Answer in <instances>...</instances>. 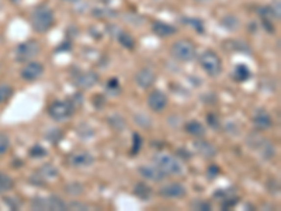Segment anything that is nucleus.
Masks as SVG:
<instances>
[{
  "label": "nucleus",
  "mask_w": 281,
  "mask_h": 211,
  "mask_svg": "<svg viewBox=\"0 0 281 211\" xmlns=\"http://www.w3.org/2000/svg\"><path fill=\"white\" fill-rule=\"evenodd\" d=\"M55 23L53 13L47 6H38L35 7L31 14V26L34 31L47 32Z\"/></svg>",
  "instance_id": "1"
},
{
  "label": "nucleus",
  "mask_w": 281,
  "mask_h": 211,
  "mask_svg": "<svg viewBox=\"0 0 281 211\" xmlns=\"http://www.w3.org/2000/svg\"><path fill=\"white\" fill-rule=\"evenodd\" d=\"M170 53L172 55L183 62H190L196 58L197 51H196V45L188 40H179L172 47H170Z\"/></svg>",
  "instance_id": "2"
},
{
  "label": "nucleus",
  "mask_w": 281,
  "mask_h": 211,
  "mask_svg": "<svg viewBox=\"0 0 281 211\" xmlns=\"http://www.w3.org/2000/svg\"><path fill=\"white\" fill-rule=\"evenodd\" d=\"M40 51H41L40 44L35 40H28V41L21 42L20 45H17L14 55H16L17 62L26 63L31 61L32 58H35L40 53Z\"/></svg>",
  "instance_id": "3"
},
{
  "label": "nucleus",
  "mask_w": 281,
  "mask_h": 211,
  "mask_svg": "<svg viewBox=\"0 0 281 211\" xmlns=\"http://www.w3.org/2000/svg\"><path fill=\"white\" fill-rule=\"evenodd\" d=\"M200 65L201 68L212 78L218 76L222 72V61L218 55L212 51H205L200 56Z\"/></svg>",
  "instance_id": "4"
},
{
  "label": "nucleus",
  "mask_w": 281,
  "mask_h": 211,
  "mask_svg": "<svg viewBox=\"0 0 281 211\" xmlns=\"http://www.w3.org/2000/svg\"><path fill=\"white\" fill-rule=\"evenodd\" d=\"M155 163H156L157 168L160 169L165 175H179L183 170L180 162L175 157H172V155L160 154V155H157L156 158H155Z\"/></svg>",
  "instance_id": "5"
},
{
  "label": "nucleus",
  "mask_w": 281,
  "mask_h": 211,
  "mask_svg": "<svg viewBox=\"0 0 281 211\" xmlns=\"http://www.w3.org/2000/svg\"><path fill=\"white\" fill-rule=\"evenodd\" d=\"M66 204L63 203L62 199L58 196H50V197H37L32 200V209L34 210H53L62 211L66 210Z\"/></svg>",
  "instance_id": "6"
},
{
  "label": "nucleus",
  "mask_w": 281,
  "mask_h": 211,
  "mask_svg": "<svg viewBox=\"0 0 281 211\" xmlns=\"http://www.w3.org/2000/svg\"><path fill=\"white\" fill-rule=\"evenodd\" d=\"M72 113L73 106L69 105L68 102H53L48 107V114L55 121H65L66 118L72 116Z\"/></svg>",
  "instance_id": "7"
},
{
  "label": "nucleus",
  "mask_w": 281,
  "mask_h": 211,
  "mask_svg": "<svg viewBox=\"0 0 281 211\" xmlns=\"http://www.w3.org/2000/svg\"><path fill=\"white\" fill-rule=\"evenodd\" d=\"M56 176H58V169L55 168L52 163H45L32 175L30 182L35 185H45L48 180L55 179Z\"/></svg>",
  "instance_id": "8"
},
{
  "label": "nucleus",
  "mask_w": 281,
  "mask_h": 211,
  "mask_svg": "<svg viewBox=\"0 0 281 211\" xmlns=\"http://www.w3.org/2000/svg\"><path fill=\"white\" fill-rule=\"evenodd\" d=\"M94 162V158L92 154L82 151V152H75L68 157V163L72 168H84V166H90Z\"/></svg>",
  "instance_id": "9"
},
{
  "label": "nucleus",
  "mask_w": 281,
  "mask_h": 211,
  "mask_svg": "<svg viewBox=\"0 0 281 211\" xmlns=\"http://www.w3.org/2000/svg\"><path fill=\"white\" fill-rule=\"evenodd\" d=\"M44 74V65L41 62H28L21 69V78L27 82L37 80Z\"/></svg>",
  "instance_id": "10"
},
{
  "label": "nucleus",
  "mask_w": 281,
  "mask_h": 211,
  "mask_svg": "<svg viewBox=\"0 0 281 211\" xmlns=\"http://www.w3.org/2000/svg\"><path fill=\"white\" fill-rule=\"evenodd\" d=\"M148 106L153 110V111H162L165 110L167 106V96L166 93H163L162 90H153L149 97H148Z\"/></svg>",
  "instance_id": "11"
},
{
  "label": "nucleus",
  "mask_w": 281,
  "mask_h": 211,
  "mask_svg": "<svg viewBox=\"0 0 281 211\" xmlns=\"http://www.w3.org/2000/svg\"><path fill=\"white\" fill-rule=\"evenodd\" d=\"M159 194L167 199H179V197L186 196V187L180 183H169L166 186L160 187Z\"/></svg>",
  "instance_id": "12"
},
{
  "label": "nucleus",
  "mask_w": 281,
  "mask_h": 211,
  "mask_svg": "<svg viewBox=\"0 0 281 211\" xmlns=\"http://www.w3.org/2000/svg\"><path fill=\"white\" fill-rule=\"evenodd\" d=\"M155 80H156V75H155V72H153L152 69H149V68H144V69H141V71L135 75L136 84H138L139 87H142V89L151 87L152 84L155 83Z\"/></svg>",
  "instance_id": "13"
},
{
  "label": "nucleus",
  "mask_w": 281,
  "mask_h": 211,
  "mask_svg": "<svg viewBox=\"0 0 281 211\" xmlns=\"http://www.w3.org/2000/svg\"><path fill=\"white\" fill-rule=\"evenodd\" d=\"M99 80H100V76L97 72H84V74L79 75L76 79H75V83L77 84L79 87H82V89H90V87H93L94 84L99 83Z\"/></svg>",
  "instance_id": "14"
},
{
  "label": "nucleus",
  "mask_w": 281,
  "mask_h": 211,
  "mask_svg": "<svg viewBox=\"0 0 281 211\" xmlns=\"http://www.w3.org/2000/svg\"><path fill=\"white\" fill-rule=\"evenodd\" d=\"M138 172L141 173V176H144L145 179L152 180V182H160L166 176L157 166H151V165H144L138 169Z\"/></svg>",
  "instance_id": "15"
},
{
  "label": "nucleus",
  "mask_w": 281,
  "mask_h": 211,
  "mask_svg": "<svg viewBox=\"0 0 281 211\" xmlns=\"http://www.w3.org/2000/svg\"><path fill=\"white\" fill-rule=\"evenodd\" d=\"M152 31L155 32L159 37H169V35H173L176 34V27L167 24V23H163V21H155L152 24Z\"/></svg>",
  "instance_id": "16"
},
{
  "label": "nucleus",
  "mask_w": 281,
  "mask_h": 211,
  "mask_svg": "<svg viewBox=\"0 0 281 211\" xmlns=\"http://www.w3.org/2000/svg\"><path fill=\"white\" fill-rule=\"evenodd\" d=\"M194 147L197 149L198 154H201V155L205 157V158H214V157L217 155L215 147H212L207 141H197V142L194 144Z\"/></svg>",
  "instance_id": "17"
},
{
  "label": "nucleus",
  "mask_w": 281,
  "mask_h": 211,
  "mask_svg": "<svg viewBox=\"0 0 281 211\" xmlns=\"http://www.w3.org/2000/svg\"><path fill=\"white\" fill-rule=\"evenodd\" d=\"M253 124L257 127V128H260V130H267L273 124V120H271V117L267 113L259 111V113H256V116L253 117Z\"/></svg>",
  "instance_id": "18"
},
{
  "label": "nucleus",
  "mask_w": 281,
  "mask_h": 211,
  "mask_svg": "<svg viewBox=\"0 0 281 211\" xmlns=\"http://www.w3.org/2000/svg\"><path fill=\"white\" fill-rule=\"evenodd\" d=\"M184 130H186L187 134L193 135V137L198 138L205 135V128H204V126H203L201 123H198V121H190V123H187V124L184 126Z\"/></svg>",
  "instance_id": "19"
},
{
  "label": "nucleus",
  "mask_w": 281,
  "mask_h": 211,
  "mask_svg": "<svg viewBox=\"0 0 281 211\" xmlns=\"http://www.w3.org/2000/svg\"><path fill=\"white\" fill-rule=\"evenodd\" d=\"M250 71L249 68L246 66V65H238L236 68H235V71H233V74H232V78L236 80V82H245V80H248L250 78Z\"/></svg>",
  "instance_id": "20"
},
{
  "label": "nucleus",
  "mask_w": 281,
  "mask_h": 211,
  "mask_svg": "<svg viewBox=\"0 0 281 211\" xmlns=\"http://www.w3.org/2000/svg\"><path fill=\"white\" fill-rule=\"evenodd\" d=\"M134 194L136 197H139L141 200H149L152 196V190L149 186H146L145 183H136L135 189H134Z\"/></svg>",
  "instance_id": "21"
},
{
  "label": "nucleus",
  "mask_w": 281,
  "mask_h": 211,
  "mask_svg": "<svg viewBox=\"0 0 281 211\" xmlns=\"http://www.w3.org/2000/svg\"><path fill=\"white\" fill-rule=\"evenodd\" d=\"M83 185L82 183H77V182H73V183H68L66 186H65V191L69 194V196H73V197H76V196H80L82 193H83Z\"/></svg>",
  "instance_id": "22"
},
{
  "label": "nucleus",
  "mask_w": 281,
  "mask_h": 211,
  "mask_svg": "<svg viewBox=\"0 0 281 211\" xmlns=\"http://www.w3.org/2000/svg\"><path fill=\"white\" fill-rule=\"evenodd\" d=\"M14 186V182L11 179L9 175L6 173H0V194L1 193H6V191H10Z\"/></svg>",
  "instance_id": "23"
},
{
  "label": "nucleus",
  "mask_w": 281,
  "mask_h": 211,
  "mask_svg": "<svg viewBox=\"0 0 281 211\" xmlns=\"http://www.w3.org/2000/svg\"><path fill=\"white\" fill-rule=\"evenodd\" d=\"M118 42H120L123 47L128 48V50H134V47H135L134 38H132L128 32H120V35H118Z\"/></svg>",
  "instance_id": "24"
},
{
  "label": "nucleus",
  "mask_w": 281,
  "mask_h": 211,
  "mask_svg": "<svg viewBox=\"0 0 281 211\" xmlns=\"http://www.w3.org/2000/svg\"><path fill=\"white\" fill-rule=\"evenodd\" d=\"M11 96H13V87H11L10 84H0V105L4 103L6 100H9Z\"/></svg>",
  "instance_id": "25"
},
{
  "label": "nucleus",
  "mask_w": 281,
  "mask_h": 211,
  "mask_svg": "<svg viewBox=\"0 0 281 211\" xmlns=\"http://www.w3.org/2000/svg\"><path fill=\"white\" fill-rule=\"evenodd\" d=\"M181 21H183L184 24L193 26V27H194V30L200 32V34H203V32H204V26H203V21L201 20H198V19H190V17H184V19H183Z\"/></svg>",
  "instance_id": "26"
},
{
  "label": "nucleus",
  "mask_w": 281,
  "mask_h": 211,
  "mask_svg": "<svg viewBox=\"0 0 281 211\" xmlns=\"http://www.w3.org/2000/svg\"><path fill=\"white\" fill-rule=\"evenodd\" d=\"M47 149L44 147H41V145H34V147L30 149V157H32V158H44V157H47Z\"/></svg>",
  "instance_id": "27"
},
{
  "label": "nucleus",
  "mask_w": 281,
  "mask_h": 211,
  "mask_svg": "<svg viewBox=\"0 0 281 211\" xmlns=\"http://www.w3.org/2000/svg\"><path fill=\"white\" fill-rule=\"evenodd\" d=\"M9 147H10V139L6 134L0 132V157L4 155L7 151H9Z\"/></svg>",
  "instance_id": "28"
},
{
  "label": "nucleus",
  "mask_w": 281,
  "mask_h": 211,
  "mask_svg": "<svg viewBox=\"0 0 281 211\" xmlns=\"http://www.w3.org/2000/svg\"><path fill=\"white\" fill-rule=\"evenodd\" d=\"M132 141H134V144H132V149H131V155L132 157H135L136 154L141 151V147H142V138L139 134H134L132 135Z\"/></svg>",
  "instance_id": "29"
},
{
  "label": "nucleus",
  "mask_w": 281,
  "mask_h": 211,
  "mask_svg": "<svg viewBox=\"0 0 281 211\" xmlns=\"http://www.w3.org/2000/svg\"><path fill=\"white\" fill-rule=\"evenodd\" d=\"M105 89H107L108 93L115 95V93L120 92V82H118L117 79H110V80L107 82V84H105Z\"/></svg>",
  "instance_id": "30"
},
{
  "label": "nucleus",
  "mask_w": 281,
  "mask_h": 211,
  "mask_svg": "<svg viewBox=\"0 0 281 211\" xmlns=\"http://www.w3.org/2000/svg\"><path fill=\"white\" fill-rule=\"evenodd\" d=\"M271 11H273V16L276 20H280L281 17V10H280V0H274L273 6H271Z\"/></svg>",
  "instance_id": "31"
},
{
  "label": "nucleus",
  "mask_w": 281,
  "mask_h": 211,
  "mask_svg": "<svg viewBox=\"0 0 281 211\" xmlns=\"http://www.w3.org/2000/svg\"><path fill=\"white\" fill-rule=\"evenodd\" d=\"M193 206H194L197 210H201V211H208L209 209H211V204L207 203V201H198V203H194Z\"/></svg>",
  "instance_id": "32"
},
{
  "label": "nucleus",
  "mask_w": 281,
  "mask_h": 211,
  "mask_svg": "<svg viewBox=\"0 0 281 211\" xmlns=\"http://www.w3.org/2000/svg\"><path fill=\"white\" fill-rule=\"evenodd\" d=\"M219 173V169L215 166V165H211L208 168V170H207V175H208L209 178H215L217 175Z\"/></svg>",
  "instance_id": "33"
},
{
  "label": "nucleus",
  "mask_w": 281,
  "mask_h": 211,
  "mask_svg": "<svg viewBox=\"0 0 281 211\" xmlns=\"http://www.w3.org/2000/svg\"><path fill=\"white\" fill-rule=\"evenodd\" d=\"M207 121L209 123V126L214 127V128H217V126L219 124V120H217V117L214 116V114H208L207 116Z\"/></svg>",
  "instance_id": "34"
},
{
  "label": "nucleus",
  "mask_w": 281,
  "mask_h": 211,
  "mask_svg": "<svg viewBox=\"0 0 281 211\" xmlns=\"http://www.w3.org/2000/svg\"><path fill=\"white\" fill-rule=\"evenodd\" d=\"M69 207H79V209H83V210L86 209V206H84V204H77V203H72Z\"/></svg>",
  "instance_id": "35"
},
{
  "label": "nucleus",
  "mask_w": 281,
  "mask_h": 211,
  "mask_svg": "<svg viewBox=\"0 0 281 211\" xmlns=\"http://www.w3.org/2000/svg\"><path fill=\"white\" fill-rule=\"evenodd\" d=\"M197 1H208V0H197Z\"/></svg>",
  "instance_id": "36"
}]
</instances>
